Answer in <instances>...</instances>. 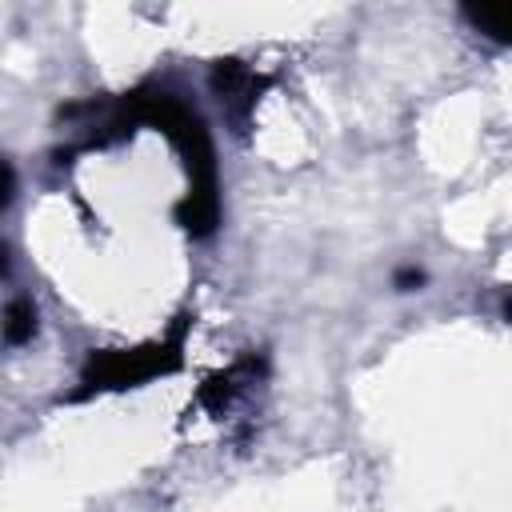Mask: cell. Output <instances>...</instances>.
I'll return each mask as SVG.
<instances>
[{
    "instance_id": "2",
    "label": "cell",
    "mask_w": 512,
    "mask_h": 512,
    "mask_svg": "<svg viewBox=\"0 0 512 512\" xmlns=\"http://www.w3.org/2000/svg\"><path fill=\"white\" fill-rule=\"evenodd\" d=\"M188 316H176V324L148 344L136 348H104L92 352L84 372H80V388L72 392V400H84L92 392H120V388H140L156 376H168L180 368L184 360V332H188Z\"/></svg>"
},
{
    "instance_id": "5",
    "label": "cell",
    "mask_w": 512,
    "mask_h": 512,
    "mask_svg": "<svg viewBox=\"0 0 512 512\" xmlns=\"http://www.w3.org/2000/svg\"><path fill=\"white\" fill-rule=\"evenodd\" d=\"M464 16L488 40L512 44V4H464Z\"/></svg>"
},
{
    "instance_id": "3",
    "label": "cell",
    "mask_w": 512,
    "mask_h": 512,
    "mask_svg": "<svg viewBox=\"0 0 512 512\" xmlns=\"http://www.w3.org/2000/svg\"><path fill=\"white\" fill-rule=\"evenodd\" d=\"M208 84H212V92H216V100H220V108H224L232 132L244 136V132H248V120H252V112H256V100H260V92H264L272 80L260 76L256 68H248L244 60H232V56H228V60H216V64H212Z\"/></svg>"
},
{
    "instance_id": "7",
    "label": "cell",
    "mask_w": 512,
    "mask_h": 512,
    "mask_svg": "<svg viewBox=\"0 0 512 512\" xmlns=\"http://www.w3.org/2000/svg\"><path fill=\"white\" fill-rule=\"evenodd\" d=\"M504 316H508V320H512V300H504Z\"/></svg>"
},
{
    "instance_id": "1",
    "label": "cell",
    "mask_w": 512,
    "mask_h": 512,
    "mask_svg": "<svg viewBox=\"0 0 512 512\" xmlns=\"http://www.w3.org/2000/svg\"><path fill=\"white\" fill-rule=\"evenodd\" d=\"M116 116L124 124H152L176 144L192 180L188 196L176 204V224L188 228L192 236H208L216 228L220 200H216V160H212V140L204 120L168 92H128L116 100Z\"/></svg>"
},
{
    "instance_id": "4",
    "label": "cell",
    "mask_w": 512,
    "mask_h": 512,
    "mask_svg": "<svg viewBox=\"0 0 512 512\" xmlns=\"http://www.w3.org/2000/svg\"><path fill=\"white\" fill-rule=\"evenodd\" d=\"M264 368H268V360L264 356H240L236 364H228L224 372H216V376H208L204 384H200V392H196V404L200 408H208L212 416H224L240 396H248L260 380H264Z\"/></svg>"
},
{
    "instance_id": "6",
    "label": "cell",
    "mask_w": 512,
    "mask_h": 512,
    "mask_svg": "<svg viewBox=\"0 0 512 512\" xmlns=\"http://www.w3.org/2000/svg\"><path fill=\"white\" fill-rule=\"evenodd\" d=\"M32 332H36V304H32V296L8 300V308H4V340L16 348V344L32 340Z\"/></svg>"
}]
</instances>
